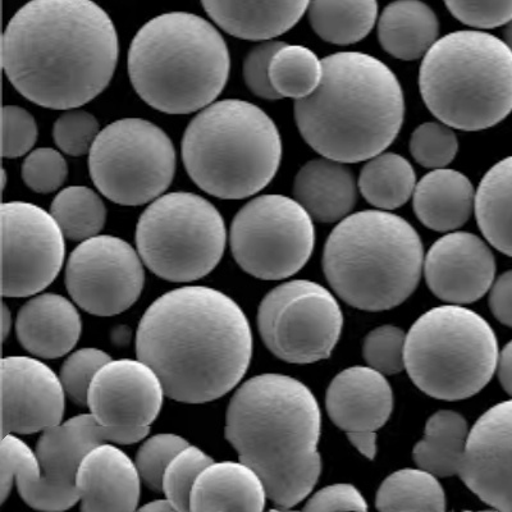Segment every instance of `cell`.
Masks as SVG:
<instances>
[{
  "label": "cell",
  "mask_w": 512,
  "mask_h": 512,
  "mask_svg": "<svg viewBox=\"0 0 512 512\" xmlns=\"http://www.w3.org/2000/svg\"><path fill=\"white\" fill-rule=\"evenodd\" d=\"M111 17L93 0H31L3 35L4 72L27 100L68 111L111 82L118 62Z\"/></svg>",
  "instance_id": "6da1fadb"
},
{
  "label": "cell",
  "mask_w": 512,
  "mask_h": 512,
  "mask_svg": "<svg viewBox=\"0 0 512 512\" xmlns=\"http://www.w3.org/2000/svg\"><path fill=\"white\" fill-rule=\"evenodd\" d=\"M136 354L157 372L169 399L204 404L221 399L244 378L253 333L230 296L212 287H181L146 310Z\"/></svg>",
  "instance_id": "7a4b0ae2"
},
{
  "label": "cell",
  "mask_w": 512,
  "mask_h": 512,
  "mask_svg": "<svg viewBox=\"0 0 512 512\" xmlns=\"http://www.w3.org/2000/svg\"><path fill=\"white\" fill-rule=\"evenodd\" d=\"M320 433L322 413L314 393L283 374L249 379L228 405V442L240 461L260 475L269 500L282 509L299 505L317 484Z\"/></svg>",
  "instance_id": "3957f363"
},
{
  "label": "cell",
  "mask_w": 512,
  "mask_h": 512,
  "mask_svg": "<svg viewBox=\"0 0 512 512\" xmlns=\"http://www.w3.org/2000/svg\"><path fill=\"white\" fill-rule=\"evenodd\" d=\"M405 118V96L387 64L369 54L340 52L323 59L322 81L295 102L305 143L337 162H364L390 148Z\"/></svg>",
  "instance_id": "277c9868"
},
{
  "label": "cell",
  "mask_w": 512,
  "mask_h": 512,
  "mask_svg": "<svg viewBox=\"0 0 512 512\" xmlns=\"http://www.w3.org/2000/svg\"><path fill=\"white\" fill-rule=\"evenodd\" d=\"M230 70V52L221 32L192 13L154 17L128 50V73L136 93L167 114L209 107L221 95Z\"/></svg>",
  "instance_id": "5b68a950"
},
{
  "label": "cell",
  "mask_w": 512,
  "mask_h": 512,
  "mask_svg": "<svg viewBox=\"0 0 512 512\" xmlns=\"http://www.w3.org/2000/svg\"><path fill=\"white\" fill-rule=\"evenodd\" d=\"M419 233L387 210L350 214L329 235L323 271L346 304L383 312L408 300L424 268Z\"/></svg>",
  "instance_id": "8992f818"
},
{
  "label": "cell",
  "mask_w": 512,
  "mask_h": 512,
  "mask_svg": "<svg viewBox=\"0 0 512 512\" xmlns=\"http://www.w3.org/2000/svg\"><path fill=\"white\" fill-rule=\"evenodd\" d=\"M182 159L191 180L209 195L250 198L271 184L280 169V130L255 104L222 100L187 126Z\"/></svg>",
  "instance_id": "52a82bcc"
},
{
  "label": "cell",
  "mask_w": 512,
  "mask_h": 512,
  "mask_svg": "<svg viewBox=\"0 0 512 512\" xmlns=\"http://www.w3.org/2000/svg\"><path fill=\"white\" fill-rule=\"evenodd\" d=\"M429 112L461 131H483L512 112V52L488 32L455 31L438 39L419 70Z\"/></svg>",
  "instance_id": "ba28073f"
},
{
  "label": "cell",
  "mask_w": 512,
  "mask_h": 512,
  "mask_svg": "<svg viewBox=\"0 0 512 512\" xmlns=\"http://www.w3.org/2000/svg\"><path fill=\"white\" fill-rule=\"evenodd\" d=\"M495 331L479 314L461 305L429 310L406 335L405 369L433 399H469L487 386L497 370Z\"/></svg>",
  "instance_id": "9c48e42d"
},
{
  "label": "cell",
  "mask_w": 512,
  "mask_h": 512,
  "mask_svg": "<svg viewBox=\"0 0 512 512\" xmlns=\"http://www.w3.org/2000/svg\"><path fill=\"white\" fill-rule=\"evenodd\" d=\"M104 442L128 445L122 434L103 427L93 414H81L41 434L36 452L17 434L3 436L0 446V501L16 482L32 509L62 511L79 502L76 475L91 448Z\"/></svg>",
  "instance_id": "30bf717a"
},
{
  "label": "cell",
  "mask_w": 512,
  "mask_h": 512,
  "mask_svg": "<svg viewBox=\"0 0 512 512\" xmlns=\"http://www.w3.org/2000/svg\"><path fill=\"white\" fill-rule=\"evenodd\" d=\"M227 230L221 213L191 192L159 196L141 214L137 251L146 267L171 282L207 276L221 262Z\"/></svg>",
  "instance_id": "8fae6325"
},
{
  "label": "cell",
  "mask_w": 512,
  "mask_h": 512,
  "mask_svg": "<svg viewBox=\"0 0 512 512\" xmlns=\"http://www.w3.org/2000/svg\"><path fill=\"white\" fill-rule=\"evenodd\" d=\"M90 177L113 203L136 207L162 196L176 173V150L162 128L123 118L103 128L89 153Z\"/></svg>",
  "instance_id": "7c38bea8"
},
{
  "label": "cell",
  "mask_w": 512,
  "mask_h": 512,
  "mask_svg": "<svg viewBox=\"0 0 512 512\" xmlns=\"http://www.w3.org/2000/svg\"><path fill=\"white\" fill-rule=\"evenodd\" d=\"M230 242L233 258L246 273L264 281L285 280L312 258L313 218L295 199L259 196L233 218Z\"/></svg>",
  "instance_id": "4fadbf2b"
},
{
  "label": "cell",
  "mask_w": 512,
  "mask_h": 512,
  "mask_svg": "<svg viewBox=\"0 0 512 512\" xmlns=\"http://www.w3.org/2000/svg\"><path fill=\"white\" fill-rule=\"evenodd\" d=\"M265 346L291 364L328 359L340 341L344 314L336 297L312 281L296 280L273 288L258 310Z\"/></svg>",
  "instance_id": "5bb4252c"
},
{
  "label": "cell",
  "mask_w": 512,
  "mask_h": 512,
  "mask_svg": "<svg viewBox=\"0 0 512 512\" xmlns=\"http://www.w3.org/2000/svg\"><path fill=\"white\" fill-rule=\"evenodd\" d=\"M144 282L139 251L120 237H91L68 259L66 286L72 300L98 317H112L130 309L139 300Z\"/></svg>",
  "instance_id": "9a60e30c"
},
{
  "label": "cell",
  "mask_w": 512,
  "mask_h": 512,
  "mask_svg": "<svg viewBox=\"0 0 512 512\" xmlns=\"http://www.w3.org/2000/svg\"><path fill=\"white\" fill-rule=\"evenodd\" d=\"M64 233L52 213L25 201L2 205L4 297L39 294L54 282L66 256Z\"/></svg>",
  "instance_id": "2e32d148"
},
{
  "label": "cell",
  "mask_w": 512,
  "mask_h": 512,
  "mask_svg": "<svg viewBox=\"0 0 512 512\" xmlns=\"http://www.w3.org/2000/svg\"><path fill=\"white\" fill-rule=\"evenodd\" d=\"M164 395L157 372L145 361L111 360L95 374L88 406L96 422L122 434L132 445L148 436L162 410Z\"/></svg>",
  "instance_id": "e0dca14e"
},
{
  "label": "cell",
  "mask_w": 512,
  "mask_h": 512,
  "mask_svg": "<svg viewBox=\"0 0 512 512\" xmlns=\"http://www.w3.org/2000/svg\"><path fill=\"white\" fill-rule=\"evenodd\" d=\"M66 391L61 377L29 356L2 360V429L6 434H32L62 423Z\"/></svg>",
  "instance_id": "ac0fdd59"
},
{
  "label": "cell",
  "mask_w": 512,
  "mask_h": 512,
  "mask_svg": "<svg viewBox=\"0 0 512 512\" xmlns=\"http://www.w3.org/2000/svg\"><path fill=\"white\" fill-rule=\"evenodd\" d=\"M459 475L484 504L512 511V400L493 406L474 424Z\"/></svg>",
  "instance_id": "d6986e66"
},
{
  "label": "cell",
  "mask_w": 512,
  "mask_h": 512,
  "mask_svg": "<svg viewBox=\"0 0 512 512\" xmlns=\"http://www.w3.org/2000/svg\"><path fill=\"white\" fill-rule=\"evenodd\" d=\"M329 418L344 431L360 454L377 455V432L393 411V392L384 374L370 367H351L337 374L326 396Z\"/></svg>",
  "instance_id": "ffe728a7"
},
{
  "label": "cell",
  "mask_w": 512,
  "mask_h": 512,
  "mask_svg": "<svg viewBox=\"0 0 512 512\" xmlns=\"http://www.w3.org/2000/svg\"><path fill=\"white\" fill-rule=\"evenodd\" d=\"M424 276L438 299L448 304H473L495 282V256L474 233H447L434 242L425 256Z\"/></svg>",
  "instance_id": "44dd1931"
},
{
  "label": "cell",
  "mask_w": 512,
  "mask_h": 512,
  "mask_svg": "<svg viewBox=\"0 0 512 512\" xmlns=\"http://www.w3.org/2000/svg\"><path fill=\"white\" fill-rule=\"evenodd\" d=\"M141 480L135 461L112 443L86 454L76 475L82 511H134L139 506Z\"/></svg>",
  "instance_id": "7402d4cb"
},
{
  "label": "cell",
  "mask_w": 512,
  "mask_h": 512,
  "mask_svg": "<svg viewBox=\"0 0 512 512\" xmlns=\"http://www.w3.org/2000/svg\"><path fill=\"white\" fill-rule=\"evenodd\" d=\"M18 341L32 355L58 359L72 351L80 340L79 310L67 297L43 294L27 301L16 320Z\"/></svg>",
  "instance_id": "603a6c76"
},
{
  "label": "cell",
  "mask_w": 512,
  "mask_h": 512,
  "mask_svg": "<svg viewBox=\"0 0 512 512\" xmlns=\"http://www.w3.org/2000/svg\"><path fill=\"white\" fill-rule=\"evenodd\" d=\"M205 12L227 34L242 40H272L290 31L310 0H201Z\"/></svg>",
  "instance_id": "cb8c5ba5"
},
{
  "label": "cell",
  "mask_w": 512,
  "mask_h": 512,
  "mask_svg": "<svg viewBox=\"0 0 512 512\" xmlns=\"http://www.w3.org/2000/svg\"><path fill=\"white\" fill-rule=\"evenodd\" d=\"M358 184L345 163L313 159L297 172L295 200L315 221L335 223L350 216L358 201Z\"/></svg>",
  "instance_id": "d4e9b609"
},
{
  "label": "cell",
  "mask_w": 512,
  "mask_h": 512,
  "mask_svg": "<svg viewBox=\"0 0 512 512\" xmlns=\"http://www.w3.org/2000/svg\"><path fill=\"white\" fill-rule=\"evenodd\" d=\"M267 488L248 464L212 463L200 473L192 488L191 511H263Z\"/></svg>",
  "instance_id": "484cf974"
},
{
  "label": "cell",
  "mask_w": 512,
  "mask_h": 512,
  "mask_svg": "<svg viewBox=\"0 0 512 512\" xmlns=\"http://www.w3.org/2000/svg\"><path fill=\"white\" fill-rule=\"evenodd\" d=\"M413 205L416 217L429 230L455 231L472 217L474 187L455 169H433L416 184Z\"/></svg>",
  "instance_id": "4316f807"
},
{
  "label": "cell",
  "mask_w": 512,
  "mask_h": 512,
  "mask_svg": "<svg viewBox=\"0 0 512 512\" xmlns=\"http://www.w3.org/2000/svg\"><path fill=\"white\" fill-rule=\"evenodd\" d=\"M440 35L436 12L422 0H396L378 18V40L384 52L401 61L428 53Z\"/></svg>",
  "instance_id": "83f0119b"
},
{
  "label": "cell",
  "mask_w": 512,
  "mask_h": 512,
  "mask_svg": "<svg viewBox=\"0 0 512 512\" xmlns=\"http://www.w3.org/2000/svg\"><path fill=\"white\" fill-rule=\"evenodd\" d=\"M469 432L463 415L450 410L437 411L428 419L424 437L414 447L415 464L436 477L459 475Z\"/></svg>",
  "instance_id": "f1b7e54d"
},
{
  "label": "cell",
  "mask_w": 512,
  "mask_h": 512,
  "mask_svg": "<svg viewBox=\"0 0 512 512\" xmlns=\"http://www.w3.org/2000/svg\"><path fill=\"white\" fill-rule=\"evenodd\" d=\"M474 210L489 244L512 258V155L484 175L475 192Z\"/></svg>",
  "instance_id": "f546056e"
},
{
  "label": "cell",
  "mask_w": 512,
  "mask_h": 512,
  "mask_svg": "<svg viewBox=\"0 0 512 512\" xmlns=\"http://www.w3.org/2000/svg\"><path fill=\"white\" fill-rule=\"evenodd\" d=\"M309 22L327 43L351 45L364 40L378 20L377 0H310Z\"/></svg>",
  "instance_id": "4dcf8cb0"
},
{
  "label": "cell",
  "mask_w": 512,
  "mask_h": 512,
  "mask_svg": "<svg viewBox=\"0 0 512 512\" xmlns=\"http://www.w3.org/2000/svg\"><path fill=\"white\" fill-rule=\"evenodd\" d=\"M416 175L408 159L381 153L361 169L358 187L363 198L381 210L399 209L414 195Z\"/></svg>",
  "instance_id": "1f68e13d"
},
{
  "label": "cell",
  "mask_w": 512,
  "mask_h": 512,
  "mask_svg": "<svg viewBox=\"0 0 512 512\" xmlns=\"http://www.w3.org/2000/svg\"><path fill=\"white\" fill-rule=\"evenodd\" d=\"M376 505L381 511H443L445 489L427 470L402 469L381 484Z\"/></svg>",
  "instance_id": "d6a6232c"
},
{
  "label": "cell",
  "mask_w": 512,
  "mask_h": 512,
  "mask_svg": "<svg viewBox=\"0 0 512 512\" xmlns=\"http://www.w3.org/2000/svg\"><path fill=\"white\" fill-rule=\"evenodd\" d=\"M322 77L323 61L304 45L285 43L269 66V79L281 98L300 100L312 95Z\"/></svg>",
  "instance_id": "836d02e7"
},
{
  "label": "cell",
  "mask_w": 512,
  "mask_h": 512,
  "mask_svg": "<svg viewBox=\"0 0 512 512\" xmlns=\"http://www.w3.org/2000/svg\"><path fill=\"white\" fill-rule=\"evenodd\" d=\"M50 213L56 218L64 236L73 241L98 236L107 221V208L103 200L86 186H71L59 191Z\"/></svg>",
  "instance_id": "e575fe53"
},
{
  "label": "cell",
  "mask_w": 512,
  "mask_h": 512,
  "mask_svg": "<svg viewBox=\"0 0 512 512\" xmlns=\"http://www.w3.org/2000/svg\"><path fill=\"white\" fill-rule=\"evenodd\" d=\"M214 463L207 452L196 446H186L178 452L163 475L162 491L176 511L190 510V497L196 479Z\"/></svg>",
  "instance_id": "d590c367"
},
{
  "label": "cell",
  "mask_w": 512,
  "mask_h": 512,
  "mask_svg": "<svg viewBox=\"0 0 512 512\" xmlns=\"http://www.w3.org/2000/svg\"><path fill=\"white\" fill-rule=\"evenodd\" d=\"M410 153L415 162L429 169L446 168L459 152L454 128L446 123L427 122L415 128L410 137Z\"/></svg>",
  "instance_id": "8d00e7d4"
},
{
  "label": "cell",
  "mask_w": 512,
  "mask_h": 512,
  "mask_svg": "<svg viewBox=\"0 0 512 512\" xmlns=\"http://www.w3.org/2000/svg\"><path fill=\"white\" fill-rule=\"evenodd\" d=\"M189 445L186 438L172 433L157 434L146 440L137 452L135 460L145 486L155 492L162 491L163 475L167 466L178 452Z\"/></svg>",
  "instance_id": "74e56055"
},
{
  "label": "cell",
  "mask_w": 512,
  "mask_h": 512,
  "mask_svg": "<svg viewBox=\"0 0 512 512\" xmlns=\"http://www.w3.org/2000/svg\"><path fill=\"white\" fill-rule=\"evenodd\" d=\"M406 335L401 328L382 326L365 337L363 355L370 368L384 376H393L405 369Z\"/></svg>",
  "instance_id": "f35d334b"
},
{
  "label": "cell",
  "mask_w": 512,
  "mask_h": 512,
  "mask_svg": "<svg viewBox=\"0 0 512 512\" xmlns=\"http://www.w3.org/2000/svg\"><path fill=\"white\" fill-rule=\"evenodd\" d=\"M111 360L107 352L95 347H86L73 352L64 361L59 377L64 391L76 405L88 406L91 382L99 369Z\"/></svg>",
  "instance_id": "ab89813d"
},
{
  "label": "cell",
  "mask_w": 512,
  "mask_h": 512,
  "mask_svg": "<svg viewBox=\"0 0 512 512\" xmlns=\"http://www.w3.org/2000/svg\"><path fill=\"white\" fill-rule=\"evenodd\" d=\"M99 134V122L93 114L77 108L68 109L53 127V137L58 148L71 157L90 153Z\"/></svg>",
  "instance_id": "60d3db41"
},
{
  "label": "cell",
  "mask_w": 512,
  "mask_h": 512,
  "mask_svg": "<svg viewBox=\"0 0 512 512\" xmlns=\"http://www.w3.org/2000/svg\"><path fill=\"white\" fill-rule=\"evenodd\" d=\"M68 175L66 159L57 150H34L22 164V178L29 189L38 194H50L61 189Z\"/></svg>",
  "instance_id": "b9f144b4"
},
{
  "label": "cell",
  "mask_w": 512,
  "mask_h": 512,
  "mask_svg": "<svg viewBox=\"0 0 512 512\" xmlns=\"http://www.w3.org/2000/svg\"><path fill=\"white\" fill-rule=\"evenodd\" d=\"M461 24L487 30L505 26L512 20V0H443Z\"/></svg>",
  "instance_id": "7bdbcfd3"
},
{
  "label": "cell",
  "mask_w": 512,
  "mask_h": 512,
  "mask_svg": "<svg viewBox=\"0 0 512 512\" xmlns=\"http://www.w3.org/2000/svg\"><path fill=\"white\" fill-rule=\"evenodd\" d=\"M38 139V125L26 109L7 105L3 109L4 158H20L30 152Z\"/></svg>",
  "instance_id": "ee69618b"
},
{
  "label": "cell",
  "mask_w": 512,
  "mask_h": 512,
  "mask_svg": "<svg viewBox=\"0 0 512 512\" xmlns=\"http://www.w3.org/2000/svg\"><path fill=\"white\" fill-rule=\"evenodd\" d=\"M283 45H285L283 41L265 40L251 49L245 58L244 66H242L245 84L251 93L260 99H282L273 89L271 79H269V66H271L274 54Z\"/></svg>",
  "instance_id": "f6af8a7d"
},
{
  "label": "cell",
  "mask_w": 512,
  "mask_h": 512,
  "mask_svg": "<svg viewBox=\"0 0 512 512\" xmlns=\"http://www.w3.org/2000/svg\"><path fill=\"white\" fill-rule=\"evenodd\" d=\"M306 511H367V501L352 484H333L314 493L306 502Z\"/></svg>",
  "instance_id": "bcb514c9"
},
{
  "label": "cell",
  "mask_w": 512,
  "mask_h": 512,
  "mask_svg": "<svg viewBox=\"0 0 512 512\" xmlns=\"http://www.w3.org/2000/svg\"><path fill=\"white\" fill-rule=\"evenodd\" d=\"M489 308L498 322L512 328V271L502 274L489 290Z\"/></svg>",
  "instance_id": "7dc6e473"
},
{
  "label": "cell",
  "mask_w": 512,
  "mask_h": 512,
  "mask_svg": "<svg viewBox=\"0 0 512 512\" xmlns=\"http://www.w3.org/2000/svg\"><path fill=\"white\" fill-rule=\"evenodd\" d=\"M497 372L502 388L512 396V341L504 347L498 356Z\"/></svg>",
  "instance_id": "c3c4849f"
},
{
  "label": "cell",
  "mask_w": 512,
  "mask_h": 512,
  "mask_svg": "<svg viewBox=\"0 0 512 512\" xmlns=\"http://www.w3.org/2000/svg\"><path fill=\"white\" fill-rule=\"evenodd\" d=\"M141 510L145 511H175V506L172 505V502L168 500H155L149 502V504L141 507Z\"/></svg>",
  "instance_id": "681fc988"
},
{
  "label": "cell",
  "mask_w": 512,
  "mask_h": 512,
  "mask_svg": "<svg viewBox=\"0 0 512 512\" xmlns=\"http://www.w3.org/2000/svg\"><path fill=\"white\" fill-rule=\"evenodd\" d=\"M12 327V315L9 312L8 306H3V340H7L9 332H11Z\"/></svg>",
  "instance_id": "f907efd6"
},
{
  "label": "cell",
  "mask_w": 512,
  "mask_h": 512,
  "mask_svg": "<svg viewBox=\"0 0 512 512\" xmlns=\"http://www.w3.org/2000/svg\"><path fill=\"white\" fill-rule=\"evenodd\" d=\"M504 36H505L504 41L507 44V47H509L512 52V20L507 22L505 31H504Z\"/></svg>",
  "instance_id": "816d5d0a"
}]
</instances>
